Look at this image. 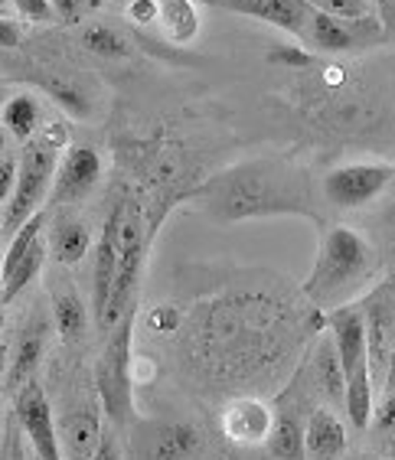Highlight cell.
I'll return each instance as SVG.
<instances>
[{
    "label": "cell",
    "instance_id": "cell-3",
    "mask_svg": "<svg viewBox=\"0 0 395 460\" xmlns=\"http://www.w3.org/2000/svg\"><path fill=\"white\" fill-rule=\"evenodd\" d=\"M327 327L334 333L337 356L343 366V379H346V405L343 411L350 415L353 428H369L373 411H376V382L369 369V349H366V320L356 304H343V307L327 314Z\"/></svg>",
    "mask_w": 395,
    "mask_h": 460
},
{
    "label": "cell",
    "instance_id": "cell-11",
    "mask_svg": "<svg viewBox=\"0 0 395 460\" xmlns=\"http://www.w3.org/2000/svg\"><path fill=\"white\" fill-rule=\"evenodd\" d=\"M222 434L229 444L236 447H268L274 428V411L268 402L255 399V395H238L222 408Z\"/></svg>",
    "mask_w": 395,
    "mask_h": 460
},
{
    "label": "cell",
    "instance_id": "cell-46",
    "mask_svg": "<svg viewBox=\"0 0 395 460\" xmlns=\"http://www.w3.org/2000/svg\"><path fill=\"white\" fill-rule=\"evenodd\" d=\"M118 4H131V0H118Z\"/></svg>",
    "mask_w": 395,
    "mask_h": 460
},
{
    "label": "cell",
    "instance_id": "cell-23",
    "mask_svg": "<svg viewBox=\"0 0 395 460\" xmlns=\"http://www.w3.org/2000/svg\"><path fill=\"white\" fill-rule=\"evenodd\" d=\"M88 245H92V232H88L85 222L79 219H62L53 232V255L59 265H79L82 258H85Z\"/></svg>",
    "mask_w": 395,
    "mask_h": 460
},
{
    "label": "cell",
    "instance_id": "cell-32",
    "mask_svg": "<svg viewBox=\"0 0 395 460\" xmlns=\"http://www.w3.org/2000/svg\"><path fill=\"white\" fill-rule=\"evenodd\" d=\"M124 13H128V20H131V23H138V27L157 23V0H131Z\"/></svg>",
    "mask_w": 395,
    "mask_h": 460
},
{
    "label": "cell",
    "instance_id": "cell-21",
    "mask_svg": "<svg viewBox=\"0 0 395 460\" xmlns=\"http://www.w3.org/2000/svg\"><path fill=\"white\" fill-rule=\"evenodd\" d=\"M157 23L176 46H186L200 33V13L193 0H157Z\"/></svg>",
    "mask_w": 395,
    "mask_h": 460
},
{
    "label": "cell",
    "instance_id": "cell-45",
    "mask_svg": "<svg viewBox=\"0 0 395 460\" xmlns=\"http://www.w3.org/2000/svg\"><path fill=\"white\" fill-rule=\"evenodd\" d=\"M0 330H4V314H0Z\"/></svg>",
    "mask_w": 395,
    "mask_h": 460
},
{
    "label": "cell",
    "instance_id": "cell-31",
    "mask_svg": "<svg viewBox=\"0 0 395 460\" xmlns=\"http://www.w3.org/2000/svg\"><path fill=\"white\" fill-rule=\"evenodd\" d=\"M369 425L376 428V434L395 431V392L382 395V405H379V411H373V421H369Z\"/></svg>",
    "mask_w": 395,
    "mask_h": 460
},
{
    "label": "cell",
    "instance_id": "cell-26",
    "mask_svg": "<svg viewBox=\"0 0 395 460\" xmlns=\"http://www.w3.org/2000/svg\"><path fill=\"white\" fill-rule=\"evenodd\" d=\"M43 265H46V242L36 239L33 245H30L27 255L13 265V271L0 275V281H4V291H7V301H13V297H17V294L23 291V288H27V284L40 275V271H43Z\"/></svg>",
    "mask_w": 395,
    "mask_h": 460
},
{
    "label": "cell",
    "instance_id": "cell-15",
    "mask_svg": "<svg viewBox=\"0 0 395 460\" xmlns=\"http://www.w3.org/2000/svg\"><path fill=\"white\" fill-rule=\"evenodd\" d=\"M363 320H366V349H369V369H373V382L376 389L382 392V382H386L389 369V356H392L395 343V310L389 294H379L376 301L363 310Z\"/></svg>",
    "mask_w": 395,
    "mask_h": 460
},
{
    "label": "cell",
    "instance_id": "cell-6",
    "mask_svg": "<svg viewBox=\"0 0 395 460\" xmlns=\"http://www.w3.org/2000/svg\"><path fill=\"white\" fill-rule=\"evenodd\" d=\"M144 265V222H141V206L138 203H121V219H118V271H114L112 297H108L105 317L98 320L102 333H112L114 323L121 320V314L131 307V291L138 288Z\"/></svg>",
    "mask_w": 395,
    "mask_h": 460
},
{
    "label": "cell",
    "instance_id": "cell-1",
    "mask_svg": "<svg viewBox=\"0 0 395 460\" xmlns=\"http://www.w3.org/2000/svg\"><path fill=\"white\" fill-rule=\"evenodd\" d=\"M196 199L220 222L268 219V216H304L320 222L308 170H301L291 160H242L200 186Z\"/></svg>",
    "mask_w": 395,
    "mask_h": 460
},
{
    "label": "cell",
    "instance_id": "cell-42",
    "mask_svg": "<svg viewBox=\"0 0 395 460\" xmlns=\"http://www.w3.org/2000/svg\"><path fill=\"white\" fill-rule=\"evenodd\" d=\"M7 98H10V95H7V92L0 89V108H4V102H7Z\"/></svg>",
    "mask_w": 395,
    "mask_h": 460
},
{
    "label": "cell",
    "instance_id": "cell-16",
    "mask_svg": "<svg viewBox=\"0 0 395 460\" xmlns=\"http://www.w3.org/2000/svg\"><path fill=\"white\" fill-rule=\"evenodd\" d=\"M346 454V425L334 408H314L304 425V457L340 460Z\"/></svg>",
    "mask_w": 395,
    "mask_h": 460
},
{
    "label": "cell",
    "instance_id": "cell-38",
    "mask_svg": "<svg viewBox=\"0 0 395 460\" xmlns=\"http://www.w3.org/2000/svg\"><path fill=\"white\" fill-rule=\"evenodd\" d=\"M395 392V343H392V356H389V369H386V382H382V395Z\"/></svg>",
    "mask_w": 395,
    "mask_h": 460
},
{
    "label": "cell",
    "instance_id": "cell-29",
    "mask_svg": "<svg viewBox=\"0 0 395 460\" xmlns=\"http://www.w3.org/2000/svg\"><path fill=\"white\" fill-rule=\"evenodd\" d=\"M13 7L30 23H56V10L49 0H13Z\"/></svg>",
    "mask_w": 395,
    "mask_h": 460
},
{
    "label": "cell",
    "instance_id": "cell-18",
    "mask_svg": "<svg viewBox=\"0 0 395 460\" xmlns=\"http://www.w3.org/2000/svg\"><path fill=\"white\" fill-rule=\"evenodd\" d=\"M43 353H46V320L33 317L27 323V330L20 333L17 346H13V359L7 363V389L10 392H20L30 379H33L36 366L43 363Z\"/></svg>",
    "mask_w": 395,
    "mask_h": 460
},
{
    "label": "cell",
    "instance_id": "cell-27",
    "mask_svg": "<svg viewBox=\"0 0 395 460\" xmlns=\"http://www.w3.org/2000/svg\"><path fill=\"white\" fill-rule=\"evenodd\" d=\"M82 46L92 49L95 56H105V59H128L131 56V43L105 23H92V27L82 30Z\"/></svg>",
    "mask_w": 395,
    "mask_h": 460
},
{
    "label": "cell",
    "instance_id": "cell-10",
    "mask_svg": "<svg viewBox=\"0 0 395 460\" xmlns=\"http://www.w3.org/2000/svg\"><path fill=\"white\" fill-rule=\"evenodd\" d=\"M17 425L20 431L27 434V441L33 444V451L40 460H62V447H59V428L53 421V408L46 392L36 385L33 379L17 392Z\"/></svg>",
    "mask_w": 395,
    "mask_h": 460
},
{
    "label": "cell",
    "instance_id": "cell-44",
    "mask_svg": "<svg viewBox=\"0 0 395 460\" xmlns=\"http://www.w3.org/2000/svg\"><path fill=\"white\" fill-rule=\"evenodd\" d=\"M392 460H395V438H392Z\"/></svg>",
    "mask_w": 395,
    "mask_h": 460
},
{
    "label": "cell",
    "instance_id": "cell-22",
    "mask_svg": "<svg viewBox=\"0 0 395 460\" xmlns=\"http://www.w3.org/2000/svg\"><path fill=\"white\" fill-rule=\"evenodd\" d=\"M40 118H43V108H40L36 95H30V92H17V95H10L7 102H4V108H0V121H4L7 134H13V137L23 141V144L36 134Z\"/></svg>",
    "mask_w": 395,
    "mask_h": 460
},
{
    "label": "cell",
    "instance_id": "cell-39",
    "mask_svg": "<svg viewBox=\"0 0 395 460\" xmlns=\"http://www.w3.org/2000/svg\"><path fill=\"white\" fill-rule=\"evenodd\" d=\"M7 144H10V134H7V128H0V160L7 157Z\"/></svg>",
    "mask_w": 395,
    "mask_h": 460
},
{
    "label": "cell",
    "instance_id": "cell-36",
    "mask_svg": "<svg viewBox=\"0 0 395 460\" xmlns=\"http://www.w3.org/2000/svg\"><path fill=\"white\" fill-rule=\"evenodd\" d=\"M56 10V20H66V23H76L82 13V7H85V0H49Z\"/></svg>",
    "mask_w": 395,
    "mask_h": 460
},
{
    "label": "cell",
    "instance_id": "cell-43",
    "mask_svg": "<svg viewBox=\"0 0 395 460\" xmlns=\"http://www.w3.org/2000/svg\"><path fill=\"white\" fill-rule=\"evenodd\" d=\"M353 460H382V457H366V454H363V457H353Z\"/></svg>",
    "mask_w": 395,
    "mask_h": 460
},
{
    "label": "cell",
    "instance_id": "cell-20",
    "mask_svg": "<svg viewBox=\"0 0 395 460\" xmlns=\"http://www.w3.org/2000/svg\"><path fill=\"white\" fill-rule=\"evenodd\" d=\"M314 382L320 395L330 399V408L334 405H346V379H343V366H340V356H337V346L330 337H324L317 343V353H314Z\"/></svg>",
    "mask_w": 395,
    "mask_h": 460
},
{
    "label": "cell",
    "instance_id": "cell-24",
    "mask_svg": "<svg viewBox=\"0 0 395 460\" xmlns=\"http://www.w3.org/2000/svg\"><path fill=\"white\" fill-rule=\"evenodd\" d=\"M268 451L278 460H304V425L294 411H278L274 415Z\"/></svg>",
    "mask_w": 395,
    "mask_h": 460
},
{
    "label": "cell",
    "instance_id": "cell-33",
    "mask_svg": "<svg viewBox=\"0 0 395 460\" xmlns=\"http://www.w3.org/2000/svg\"><path fill=\"white\" fill-rule=\"evenodd\" d=\"M13 186H17V160L7 154V157L0 160V206L13 196Z\"/></svg>",
    "mask_w": 395,
    "mask_h": 460
},
{
    "label": "cell",
    "instance_id": "cell-19",
    "mask_svg": "<svg viewBox=\"0 0 395 460\" xmlns=\"http://www.w3.org/2000/svg\"><path fill=\"white\" fill-rule=\"evenodd\" d=\"M49 297H53V323L59 330V337L66 343H76V340L85 337L88 330V310L82 304L79 291L72 288V281H62L56 278L53 288H49Z\"/></svg>",
    "mask_w": 395,
    "mask_h": 460
},
{
    "label": "cell",
    "instance_id": "cell-12",
    "mask_svg": "<svg viewBox=\"0 0 395 460\" xmlns=\"http://www.w3.org/2000/svg\"><path fill=\"white\" fill-rule=\"evenodd\" d=\"M212 7L229 10V13H242V17L262 20L268 27H278L284 33L304 40L310 23V7L308 0H206Z\"/></svg>",
    "mask_w": 395,
    "mask_h": 460
},
{
    "label": "cell",
    "instance_id": "cell-34",
    "mask_svg": "<svg viewBox=\"0 0 395 460\" xmlns=\"http://www.w3.org/2000/svg\"><path fill=\"white\" fill-rule=\"evenodd\" d=\"M92 460H124L121 447H118V434H114L112 428H105V438H102V444H98V451Z\"/></svg>",
    "mask_w": 395,
    "mask_h": 460
},
{
    "label": "cell",
    "instance_id": "cell-2",
    "mask_svg": "<svg viewBox=\"0 0 395 460\" xmlns=\"http://www.w3.org/2000/svg\"><path fill=\"white\" fill-rule=\"evenodd\" d=\"M376 278V252L356 229L334 226L324 232L320 252L314 258L308 281H304V297L317 310H337L343 304H353V297Z\"/></svg>",
    "mask_w": 395,
    "mask_h": 460
},
{
    "label": "cell",
    "instance_id": "cell-40",
    "mask_svg": "<svg viewBox=\"0 0 395 460\" xmlns=\"http://www.w3.org/2000/svg\"><path fill=\"white\" fill-rule=\"evenodd\" d=\"M7 369V346H0V376Z\"/></svg>",
    "mask_w": 395,
    "mask_h": 460
},
{
    "label": "cell",
    "instance_id": "cell-30",
    "mask_svg": "<svg viewBox=\"0 0 395 460\" xmlns=\"http://www.w3.org/2000/svg\"><path fill=\"white\" fill-rule=\"evenodd\" d=\"M268 62H278V66H291V69H308L310 56L298 46H272L268 53Z\"/></svg>",
    "mask_w": 395,
    "mask_h": 460
},
{
    "label": "cell",
    "instance_id": "cell-35",
    "mask_svg": "<svg viewBox=\"0 0 395 460\" xmlns=\"http://www.w3.org/2000/svg\"><path fill=\"white\" fill-rule=\"evenodd\" d=\"M20 40H23V33H20L17 20L0 17V49H17Z\"/></svg>",
    "mask_w": 395,
    "mask_h": 460
},
{
    "label": "cell",
    "instance_id": "cell-5",
    "mask_svg": "<svg viewBox=\"0 0 395 460\" xmlns=\"http://www.w3.org/2000/svg\"><path fill=\"white\" fill-rule=\"evenodd\" d=\"M56 180V147L40 141H27L17 160V186H13V196L4 206V219H0V235L13 239L36 213L40 206L49 199V190H53Z\"/></svg>",
    "mask_w": 395,
    "mask_h": 460
},
{
    "label": "cell",
    "instance_id": "cell-9",
    "mask_svg": "<svg viewBox=\"0 0 395 460\" xmlns=\"http://www.w3.org/2000/svg\"><path fill=\"white\" fill-rule=\"evenodd\" d=\"M382 36H386V30H382V20L379 17L337 20V17L320 13V10H314L304 40H308L314 49H320V53H356V49H366V46L379 43Z\"/></svg>",
    "mask_w": 395,
    "mask_h": 460
},
{
    "label": "cell",
    "instance_id": "cell-25",
    "mask_svg": "<svg viewBox=\"0 0 395 460\" xmlns=\"http://www.w3.org/2000/svg\"><path fill=\"white\" fill-rule=\"evenodd\" d=\"M36 82H40L46 89V95L53 98L59 108H66L72 118L92 115V98H88V92L82 89L76 79H69V75H40Z\"/></svg>",
    "mask_w": 395,
    "mask_h": 460
},
{
    "label": "cell",
    "instance_id": "cell-28",
    "mask_svg": "<svg viewBox=\"0 0 395 460\" xmlns=\"http://www.w3.org/2000/svg\"><path fill=\"white\" fill-rule=\"evenodd\" d=\"M310 7L337 20H366L373 17V4L369 0H308Z\"/></svg>",
    "mask_w": 395,
    "mask_h": 460
},
{
    "label": "cell",
    "instance_id": "cell-41",
    "mask_svg": "<svg viewBox=\"0 0 395 460\" xmlns=\"http://www.w3.org/2000/svg\"><path fill=\"white\" fill-rule=\"evenodd\" d=\"M7 304V291H4V281H0V307Z\"/></svg>",
    "mask_w": 395,
    "mask_h": 460
},
{
    "label": "cell",
    "instance_id": "cell-4",
    "mask_svg": "<svg viewBox=\"0 0 395 460\" xmlns=\"http://www.w3.org/2000/svg\"><path fill=\"white\" fill-rule=\"evenodd\" d=\"M134 330V310L128 307L121 320L108 333L105 353L95 366L98 382V402L102 411L112 418L114 425H131L134 421V379H131V333Z\"/></svg>",
    "mask_w": 395,
    "mask_h": 460
},
{
    "label": "cell",
    "instance_id": "cell-13",
    "mask_svg": "<svg viewBox=\"0 0 395 460\" xmlns=\"http://www.w3.org/2000/svg\"><path fill=\"white\" fill-rule=\"evenodd\" d=\"M102 180V157L98 151L79 144V147H69L66 160H62V167L56 170V180H53V190H49V206H62V203H79L85 199L92 190L98 186Z\"/></svg>",
    "mask_w": 395,
    "mask_h": 460
},
{
    "label": "cell",
    "instance_id": "cell-17",
    "mask_svg": "<svg viewBox=\"0 0 395 460\" xmlns=\"http://www.w3.org/2000/svg\"><path fill=\"white\" fill-rule=\"evenodd\" d=\"M118 219H121V203L108 213L102 239H98V245H95V271H92V281H95V323L105 317L114 271H118Z\"/></svg>",
    "mask_w": 395,
    "mask_h": 460
},
{
    "label": "cell",
    "instance_id": "cell-14",
    "mask_svg": "<svg viewBox=\"0 0 395 460\" xmlns=\"http://www.w3.org/2000/svg\"><path fill=\"white\" fill-rule=\"evenodd\" d=\"M102 438H105L102 402H79V405H72L62 415V425H59L62 460H92Z\"/></svg>",
    "mask_w": 395,
    "mask_h": 460
},
{
    "label": "cell",
    "instance_id": "cell-37",
    "mask_svg": "<svg viewBox=\"0 0 395 460\" xmlns=\"http://www.w3.org/2000/svg\"><path fill=\"white\" fill-rule=\"evenodd\" d=\"M373 7L379 10V20H382V30L395 27V0H369Z\"/></svg>",
    "mask_w": 395,
    "mask_h": 460
},
{
    "label": "cell",
    "instance_id": "cell-8",
    "mask_svg": "<svg viewBox=\"0 0 395 460\" xmlns=\"http://www.w3.org/2000/svg\"><path fill=\"white\" fill-rule=\"evenodd\" d=\"M392 180V164H343L324 177V196L337 209H363L376 196H382Z\"/></svg>",
    "mask_w": 395,
    "mask_h": 460
},
{
    "label": "cell",
    "instance_id": "cell-7",
    "mask_svg": "<svg viewBox=\"0 0 395 460\" xmlns=\"http://www.w3.org/2000/svg\"><path fill=\"white\" fill-rule=\"evenodd\" d=\"M202 451V431L190 421L150 418L134 425L128 460H193Z\"/></svg>",
    "mask_w": 395,
    "mask_h": 460
}]
</instances>
